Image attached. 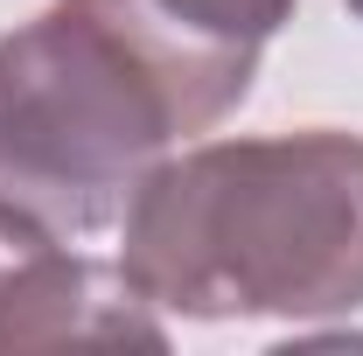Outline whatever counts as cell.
<instances>
[{
  "mask_svg": "<svg viewBox=\"0 0 363 356\" xmlns=\"http://www.w3.org/2000/svg\"><path fill=\"white\" fill-rule=\"evenodd\" d=\"M350 14H357V21H363V0H350Z\"/></svg>",
  "mask_w": 363,
  "mask_h": 356,
  "instance_id": "obj_5",
  "label": "cell"
},
{
  "mask_svg": "<svg viewBox=\"0 0 363 356\" xmlns=\"http://www.w3.org/2000/svg\"><path fill=\"white\" fill-rule=\"evenodd\" d=\"M252 77L259 49L161 0H56L0 35V203L49 238L112 230L168 147L238 112Z\"/></svg>",
  "mask_w": 363,
  "mask_h": 356,
  "instance_id": "obj_1",
  "label": "cell"
},
{
  "mask_svg": "<svg viewBox=\"0 0 363 356\" xmlns=\"http://www.w3.org/2000/svg\"><path fill=\"white\" fill-rule=\"evenodd\" d=\"M168 350V328L126 266H98L84 252H56L49 238L0 294V356L14 350Z\"/></svg>",
  "mask_w": 363,
  "mask_h": 356,
  "instance_id": "obj_3",
  "label": "cell"
},
{
  "mask_svg": "<svg viewBox=\"0 0 363 356\" xmlns=\"http://www.w3.org/2000/svg\"><path fill=\"white\" fill-rule=\"evenodd\" d=\"M119 266L189 321L363 308V140L335 126L203 140L168 154L126 203Z\"/></svg>",
  "mask_w": 363,
  "mask_h": 356,
  "instance_id": "obj_2",
  "label": "cell"
},
{
  "mask_svg": "<svg viewBox=\"0 0 363 356\" xmlns=\"http://www.w3.org/2000/svg\"><path fill=\"white\" fill-rule=\"evenodd\" d=\"M43 245H49V230H43V223H28L21 210H7V203H0V294H7V279L28 266Z\"/></svg>",
  "mask_w": 363,
  "mask_h": 356,
  "instance_id": "obj_4",
  "label": "cell"
}]
</instances>
